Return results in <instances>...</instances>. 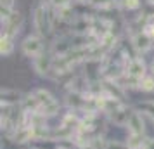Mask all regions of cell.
<instances>
[{
	"mask_svg": "<svg viewBox=\"0 0 154 149\" xmlns=\"http://www.w3.org/2000/svg\"><path fill=\"white\" fill-rule=\"evenodd\" d=\"M33 28H35V35L42 38L54 29V11L49 5V2H40L33 9Z\"/></svg>",
	"mask_w": 154,
	"mask_h": 149,
	"instance_id": "6da1fadb",
	"label": "cell"
},
{
	"mask_svg": "<svg viewBox=\"0 0 154 149\" xmlns=\"http://www.w3.org/2000/svg\"><path fill=\"white\" fill-rule=\"evenodd\" d=\"M21 50H23V54H24V56L31 57V59H35V57H38L40 54H43L45 50H43V40H42V36H38V35H28L21 42Z\"/></svg>",
	"mask_w": 154,
	"mask_h": 149,
	"instance_id": "7a4b0ae2",
	"label": "cell"
},
{
	"mask_svg": "<svg viewBox=\"0 0 154 149\" xmlns=\"http://www.w3.org/2000/svg\"><path fill=\"white\" fill-rule=\"evenodd\" d=\"M52 64H54V54L52 52H43L38 57L33 59V70L40 75V76H49L52 71Z\"/></svg>",
	"mask_w": 154,
	"mask_h": 149,
	"instance_id": "3957f363",
	"label": "cell"
},
{
	"mask_svg": "<svg viewBox=\"0 0 154 149\" xmlns=\"http://www.w3.org/2000/svg\"><path fill=\"white\" fill-rule=\"evenodd\" d=\"M125 75L132 76V78L142 80L147 75V66H146V63H144V59L140 56H137L135 59L128 61V63H126V68H125Z\"/></svg>",
	"mask_w": 154,
	"mask_h": 149,
	"instance_id": "277c9868",
	"label": "cell"
},
{
	"mask_svg": "<svg viewBox=\"0 0 154 149\" xmlns=\"http://www.w3.org/2000/svg\"><path fill=\"white\" fill-rule=\"evenodd\" d=\"M21 24H23V14L19 12V11H17V12L14 11V14L11 16V19H9L7 23H4V24H2V33L14 38V36L19 33Z\"/></svg>",
	"mask_w": 154,
	"mask_h": 149,
	"instance_id": "5b68a950",
	"label": "cell"
},
{
	"mask_svg": "<svg viewBox=\"0 0 154 149\" xmlns=\"http://www.w3.org/2000/svg\"><path fill=\"white\" fill-rule=\"evenodd\" d=\"M126 127H128V132H130V134H133V135H144V132H146L144 116H142L139 111H135V109H133L132 114H130V118H128Z\"/></svg>",
	"mask_w": 154,
	"mask_h": 149,
	"instance_id": "8992f818",
	"label": "cell"
},
{
	"mask_svg": "<svg viewBox=\"0 0 154 149\" xmlns=\"http://www.w3.org/2000/svg\"><path fill=\"white\" fill-rule=\"evenodd\" d=\"M130 40H132V45H133V49H135V54H146L147 50H151V47H152V40L144 31L135 33Z\"/></svg>",
	"mask_w": 154,
	"mask_h": 149,
	"instance_id": "52a82bcc",
	"label": "cell"
},
{
	"mask_svg": "<svg viewBox=\"0 0 154 149\" xmlns=\"http://www.w3.org/2000/svg\"><path fill=\"white\" fill-rule=\"evenodd\" d=\"M133 109L126 106H121L118 111H114L112 114H109V118H111L118 127H126V123H128V118H130V114H132Z\"/></svg>",
	"mask_w": 154,
	"mask_h": 149,
	"instance_id": "ba28073f",
	"label": "cell"
},
{
	"mask_svg": "<svg viewBox=\"0 0 154 149\" xmlns=\"http://www.w3.org/2000/svg\"><path fill=\"white\" fill-rule=\"evenodd\" d=\"M21 101H23L21 92L11 90V88H2V104H12V106H16Z\"/></svg>",
	"mask_w": 154,
	"mask_h": 149,
	"instance_id": "9c48e42d",
	"label": "cell"
},
{
	"mask_svg": "<svg viewBox=\"0 0 154 149\" xmlns=\"http://www.w3.org/2000/svg\"><path fill=\"white\" fill-rule=\"evenodd\" d=\"M12 52H14V38L2 33V36H0V54L2 56H11Z\"/></svg>",
	"mask_w": 154,
	"mask_h": 149,
	"instance_id": "30bf717a",
	"label": "cell"
},
{
	"mask_svg": "<svg viewBox=\"0 0 154 149\" xmlns=\"http://www.w3.org/2000/svg\"><path fill=\"white\" fill-rule=\"evenodd\" d=\"M33 94H35V97L40 102V107H45V106H49V104H52V102H56V97L49 90H45V88H36Z\"/></svg>",
	"mask_w": 154,
	"mask_h": 149,
	"instance_id": "8fae6325",
	"label": "cell"
},
{
	"mask_svg": "<svg viewBox=\"0 0 154 149\" xmlns=\"http://www.w3.org/2000/svg\"><path fill=\"white\" fill-rule=\"evenodd\" d=\"M116 4H118V0H90L88 2V5H92L95 9H100V11H107V9L114 7Z\"/></svg>",
	"mask_w": 154,
	"mask_h": 149,
	"instance_id": "7c38bea8",
	"label": "cell"
},
{
	"mask_svg": "<svg viewBox=\"0 0 154 149\" xmlns=\"http://www.w3.org/2000/svg\"><path fill=\"white\" fill-rule=\"evenodd\" d=\"M142 92H154V75H146L140 80V87Z\"/></svg>",
	"mask_w": 154,
	"mask_h": 149,
	"instance_id": "4fadbf2b",
	"label": "cell"
},
{
	"mask_svg": "<svg viewBox=\"0 0 154 149\" xmlns=\"http://www.w3.org/2000/svg\"><path fill=\"white\" fill-rule=\"evenodd\" d=\"M116 5L123 11H137L140 7V0H118Z\"/></svg>",
	"mask_w": 154,
	"mask_h": 149,
	"instance_id": "5bb4252c",
	"label": "cell"
},
{
	"mask_svg": "<svg viewBox=\"0 0 154 149\" xmlns=\"http://www.w3.org/2000/svg\"><path fill=\"white\" fill-rule=\"evenodd\" d=\"M47 2L52 9H63V7H69L73 0H47Z\"/></svg>",
	"mask_w": 154,
	"mask_h": 149,
	"instance_id": "9a60e30c",
	"label": "cell"
},
{
	"mask_svg": "<svg viewBox=\"0 0 154 149\" xmlns=\"http://www.w3.org/2000/svg\"><path fill=\"white\" fill-rule=\"evenodd\" d=\"M140 109H144L146 114H149L154 120V102H144V104H140Z\"/></svg>",
	"mask_w": 154,
	"mask_h": 149,
	"instance_id": "2e32d148",
	"label": "cell"
},
{
	"mask_svg": "<svg viewBox=\"0 0 154 149\" xmlns=\"http://www.w3.org/2000/svg\"><path fill=\"white\" fill-rule=\"evenodd\" d=\"M144 33H146L151 40H154V19L151 17V21L146 24V28H144Z\"/></svg>",
	"mask_w": 154,
	"mask_h": 149,
	"instance_id": "e0dca14e",
	"label": "cell"
},
{
	"mask_svg": "<svg viewBox=\"0 0 154 149\" xmlns=\"http://www.w3.org/2000/svg\"><path fill=\"white\" fill-rule=\"evenodd\" d=\"M107 149H128V146H126V142L114 141V142H109L107 144Z\"/></svg>",
	"mask_w": 154,
	"mask_h": 149,
	"instance_id": "ac0fdd59",
	"label": "cell"
},
{
	"mask_svg": "<svg viewBox=\"0 0 154 149\" xmlns=\"http://www.w3.org/2000/svg\"><path fill=\"white\" fill-rule=\"evenodd\" d=\"M16 0H0V7H7V9H14Z\"/></svg>",
	"mask_w": 154,
	"mask_h": 149,
	"instance_id": "d6986e66",
	"label": "cell"
},
{
	"mask_svg": "<svg viewBox=\"0 0 154 149\" xmlns=\"http://www.w3.org/2000/svg\"><path fill=\"white\" fill-rule=\"evenodd\" d=\"M144 149H154V139H146V146Z\"/></svg>",
	"mask_w": 154,
	"mask_h": 149,
	"instance_id": "ffe728a7",
	"label": "cell"
},
{
	"mask_svg": "<svg viewBox=\"0 0 154 149\" xmlns=\"http://www.w3.org/2000/svg\"><path fill=\"white\" fill-rule=\"evenodd\" d=\"M149 70H151V75H154V61L151 63V66H149Z\"/></svg>",
	"mask_w": 154,
	"mask_h": 149,
	"instance_id": "44dd1931",
	"label": "cell"
},
{
	"mask_svg": "<svg viewBox=\"0 0 154 149\" xmlns=\"http://www.w3.org/2000/svg\"><path fill=\"white\" fill-rule=\"evenodd\" d=\"M75 2H78V4H88L90 0H75Z\"/></svg>",
	"mask_w": 154,
	"mask_h": 149,
	"instance_id": "7402d4cb",
	"label": "cell"
},
{
	"mask_svg": "<svg viewBox=\"0 0 154 149\" xmlns=\"http://www.w3.org/2000/svg\"><path fill=\"white\" fill-rule=\"evenodd\" d=\"M147 4H151V5H154V0H147Z\"/></svg>",
	"mask_w": 154,
	"mask_h": 149,
	"instance_id": "603a6c76",
	"label": "cell"
}]
</instances>
